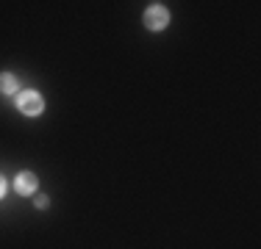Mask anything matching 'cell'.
I'll list each match as a JSON object with an SVG mask.
<instances>
[{"mask_svg":"<svg viewBox=\"0 0 261 249\" xmlns=\"http://www.w3.org/2000/svg\"><path fill=\"white\" fill-rule=\"evenodd\" d=\"M167 22H170V14H167L164 6H161V3L147 6V11H145V28H150V30H164Z\"/></svg>","mask_w":261,"mask_h":249,"instance_id":"7a4b0ae2","label":"cell"},{"mask_svg":"<svg viewBox=\"0 0 261 249\" xmlns=\"http://www.w3.org/2000/svg\"><path fill=\"white\" fill-rule=\"evenodd\" d=\"M3 194H6V180H3V174H0V199H3Z\"/></svg>","mask_w":261,"mask_h":249,"instance_id":"8992f818","label":"cell"},{"mask_svg":"<svg viewBox=\"0 0 261 249\" xmlns=\"http://www.w3.org/2000/svg\"><path fill=\"white\" fill-rule=\"evenodd\" d=\"M47 205H50V199H47V197H36V208H39V210H45Z\"/></svg>","mask_w":261,"mask_h":249,"instance_id":"5b68a950","label":"cell"},{"mask_svg":"<svg viewBox=\"0 0 261 249\" xmlns=\"http://www.w3.org/2000/svg\"><path fill=\"white\" fill-rule=\"evenodd\" d=\"M0 95H20V80H17L11 72L0 75Z\"/></svg>","mask_w":261,"mask_h":249,"instance_id":"277c9868","label":"cell"},{"mask_svg":"<svg viewBox=\"0 0 261 249\" xmlns=\"http://www.w3.org/2000/svg\"><path fill=\"white\" fill-rule=\"evenodd\" d=\"M36 183H39V180H36V174L34 172H20L14 177V189H17V194H34L36 191Z\"/></svg>","mask_w":261,"mask_h":249,"instance_id":"3957f363","label":"cell"},{"mask_svg":"<svg viewBox=\"0 0 261 249\" xmlns=\"http://www.w3.org/2000/svg\"><path fill=\"white\" fill-rule=\"evenodd\" d=\"M17 108L25 116H39L42 111H45V100H42L39 91L28 89V91H22V95H17Z\"/></svg>","mask_w":261,"mask_h":249,"instance_id":"6da1fadb","label":"cell"}]
</instances>
